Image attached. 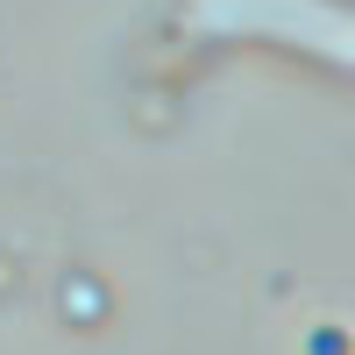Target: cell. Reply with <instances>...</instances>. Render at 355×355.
<instances>
[{
	"mask_svg": "<svg viewBox=\"0 0 355 355\" xmlns=\"http://www.w3.org/2000/svg\"><path fill=\"white\" fill-rule=\"evenodd\" d=\"M185 28L220 43H284L327 71L355 64V15L341 0H185Z\"/></svg>",
	"mask_w": 355,
	"mask_h": 355,
	"instance_id": "cell-1",
	"label": "cell"
}]
</instances>
